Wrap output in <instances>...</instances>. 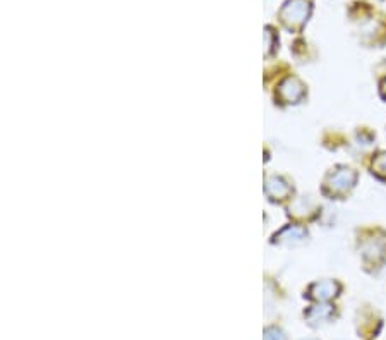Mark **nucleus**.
Segmentation results:
<instances>
[{
    "label": "nucleus",
    "instance_id": "nucleus-5",
    "mask_svg": "<svg viewBox=\"0 0 386 340\" xmlns=\"http://www.w3.org/2000/svg\"><path fill=\"white\" fill-rule=\"evenodd\" d=\"M374 167H376L378 174H386V153H383V155L376 160Z\"/></svg>",
    "mask_w": 386,
    "mask_h": 340
},
{
    "label": "nucleus",
    "instance_id": "nucleus-4",
    "mask_svg": "<svg viewBox=\"0 0 386 340\" xmlns=\"http://www.w3.org/2000/svg\"><path fill=\"white\" fill-rule=\"evenodd\" d=\"M265 340H285V335L282 330H279V328H268V330L265 332Z\"/></svg>",
    "mask_w": 386,
    "mask_h": 340
},
{
    "label": "nucleus",
    "instance_id": "nucleus-3",
    "mask_svg": "<svg viewBox=\"0 0 386 340\" xmlns=\"http://www.w3.org/2000/svg\"><path fill=\"white\" fill-rule=\"evenodd\" d=\"M311 315H316V318H313V321L328 320L329 315H332V306H314V308L307 313V316Z\"/></svg>",
    "mask_w": 386,
    "mask_h": 340
},
{
    "label": "nucleus",
    "instance_id": "nucleus-1",
    "mask_svg": "<svg viewBox=\"0 0 386 340\" xmlns=\"http://www.w3.org/2000/svg\"><path fill=\"white\" fill-rule=\"evenodd\" d=\"M354 181H355L354 172L350 169H342L335 172V174H332V177H329V186H332V189L335 193H343L347 191L348 188H352Z\"/></svg>",
    "mask_w": 386,
    "mask_h": 340
},
{
    "label": "nucleus",
    "instance_id": "nucleus-2",
    "mask_svg": "<svg viewBox=\"0 0 386 340\" xmlns=\"http://www.w3.org/2000/svg\"><path fill=\"white\" fill-rule=\"evenodd\" d=\"M340 286L336 282H320L311 287V297L318 301H328L339 294Z\"/></svg>",
    "mask_w": 386,
    "mask_h": 340
}]
</instances>
